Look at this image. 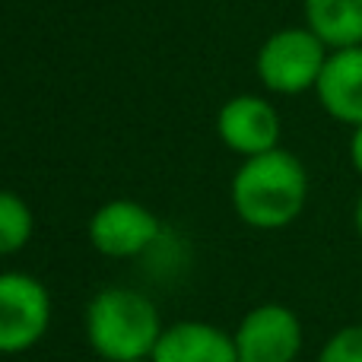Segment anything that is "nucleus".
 Listing matches in <instances>:
<instances>
[{"label":"nucleus","instance_id":"obj_11","mask_svg":"<svg viewBox=\"0 0 362 362\" xmlns=\"http://www.w3.org/2000/svg\"><path fill=\"white\" fill-rule=\"evenodd\" d=\"M35 235V213L16 191L0 187V257L19 255Z\"/></svg>","mask_w":362,"mask_h":362},{"label":"nucleus","instance_id":"obj_3","mask_svg":"<svg viewBox=\"0 0 362 362\" xmlns=\"http://www.w3.org/2000/svg\"><path fill=\"white\" fill-rule=\"evenodd\" d=\"M327 54L331 48L305 23L283 25L261 42L255 54V74L261 86L274 95L315 93Z\"/></svg>","mask_w":362,"mask_h":362},{"label":"nucleus","instance_id":"obj_6","mask_svg":"<svg viewBox=\"0 0 362 362\" xmlns=\"http://www.w3.org/2000/svg\"><path fill=\"white\" fill-rule=\"evenodd\" d=\"M238 362H299L305 327L283 302H261L248 308L232 331Z\"/></svg>","mask_w":362,"mask_h":362},{"label":"nucleus","instance_id":"obj_10","mask_svg":"<svg viewBox=\"0 0 362 362\" xmlns=\"http://www.w3.org/2000/svg\"><path fill=\"white\" fill-rule=\"evenodd\" d=\"M302 16L331 51L362 45V0H302Z\"/></svg>","mask_w":362,"mask_h":362},{"label":"nucleus","instance_id":"obj_4","mask_svg":"<svg viewBox=\"0 0 362 362\" xmlns=\"http://www.w3.org/2000/svg\"><path fill=\"white\" fill-rule=\"evenodd\" d=\"M51 312V293L35 274L0 270V356H19L42 344Z\"/></svg>","mask_w":362,"mask_h":362},{"label":"nucleus","instance_id":"obj_8","mask_svg":"<svg viewBox=\"0 0 362 362\" xmlns=\"http://www.w3.org/2000/svg\"><path fill=\"white\" fill-rule=\"evenodd\" d=\"M315 99L337 124H346L350 131L362 124V45L327 54L315 86Z\"/></svg>","mask_w":362,"mask_h":362},{"label":"nucleus","instance_id":"obj_1","mask_svg":"<svg viewBox=\"0 0 362 362\" xmlns=\"http://www.w3.org/2000/svg\"><path fill=\"white\" fill-rule=\"evenodd\" d=\"M308 169L296 153L276 150L242 159L229 185L235 216L248 229L276 232L293 226L308 204Z\"/></svg>","mask_w":362,"mask_h":362},{"label":"nucleus","instance_id":"obj_2","mask_svg":"<svg viewBox=\"0 0 362 362\" xmlns=\"http://www.w3.org/2000/svg\"><path fill=\"white\" fill-rule=\"evenodd\" d=\"M163 327L156 302L131 286L99 289L83 312L86 344L102 362L150 359Z\"/></svg>","mask_w":362,"mask_h":362},{"label":"nucleus","instance_id":"obj_9","mask_svg":"<svg viewBox=\"0 0 362 362\" xmlns=\"http://www.w3.org/2000/svg\"><path fill=\"white\" fill-rule=\"evenodd\" d=\"M153 362H238L232 331L197 318L172 321L163 327Z\"/></svg>","mask_w":362,"mask_h":362},{"label":"nucleus","instance_id":"obj_15","mask_svg":"<svg viewBox=\"0 0 362 362\" xmlns=\"http://www.w3.org/2000/svg\"><path fill=\"white\" fill-rule=\"evenodd\" d=\"M131 362H153V359H131Z\"/></svg>","mask_w":362,"mask_h":362},{"label":"nucleus","instance_id":"obj_12","mask_svg":"<svg viewBox=\"0 0 362 362\" xmlns=\"http://www.w3.org/2000/svg\"><path fill=\"white\" fill-rule=\"evenodd\" d=\"M315 362H362V321L334 331Z\"/></svg>","mask_w":362,"mask_h":362},{"label":"nucleus","instance_id":"obj_14","mask_svg":"<svg viewBox=\"0 0 362 362\" xmlns=\"http://www.w3.org/2000/svg\"><path fill=\"white\" fill-rule=\"evenodd\" d=\"M353 229H356V235L362 242V194L356 197V204H353Z\"/></svg>","mask_w":362,"mask_h":362},{"label":"nucleus","instance_id":"obj_13","mask_svg":"<svg viewBox=\"0 0 362 362\" xmlns=\"http://www.w3.org/2000/svg\"><path fill=\"white\" fill-rule=\"evenodd\" d=\"M346 156H350L353 172L362 178V124L350 131V144H346Z\"/></svg>","mask_w":362,"mask_h":362},{"label":"nucleus","instance_id":"obj_7","mask_svg":"<svg viewBox=\"0 0 362 362\" xmlns=\"http://www.w3.org/2000/svg\"><path fill=\"white\" fill-rule=\"evenodd\" d=\"M216 137L229 153L242 159L261 156L280 146L283 121L267 95L238 93L226 99L216 112Z\"/></svg>","mask_w":362,"mask_h":362},{"label":"nucleus","instance_id":"obj_5","mask_svg":"<svg viewBox=\"0 0 362 362\" xmlns=\"http://www.w3.org/2000/svg\"><path fill=\"white\" fill-rule=\"evenodd\" d=\"M89 245L108 261H134L156 248L163 238V223L146 204L131 197H115L95 206L86 223Z\"/></svg>","mask_w":362,"mask_h":362}]
</instances>
